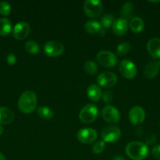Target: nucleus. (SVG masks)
Returning a JSON list of instances; mask_svg holds the SVG:
<instances>
[{
  "mask_svg": "<svg viewBox=\"0 0 160 160\" xmlns=\"http://www.w3.org/2000/svg\"><path fill=\"white\" fill-rule=\"evenodd\" d=\"M125 154L133 160H144L148 156V147L141 142H130L125 146Z\"/></svg>",
  "mask_w": 160,
  "mask_h": 160,
  "instance_id": "f257e3e1",
  "label": "nucleus"
},
{
  "mask_svg": "<svg viewBox=\"0 0 160 160\" xmlns=\"http://www.w3.org/2000/svg\"><path fill=\"white\" fill-rule=\"evenodd\" d=\"M18 108L22 112L28 114L32 112L37 106V96L32 91H25L18 100Z\"/></svg>",
  "mask_w": 160,
  "mask_h": 160,
  "instance_id": "f03ea898",
  "label": "nucleus"
},
{
  "mask_svg": "<svg viewBox=\"0 0 160 160\" xmlns=\"http://www.w3.org/2000/svg\"><path fill=\"white\" fill-rule=\"evenodd\" d=\"M98 116V109L93 104H87L80 110V120L85 123H91L97 119Z\"/></svg>",
  "mask_w": 160,
  "mask_h": 160,
  "instance_id": "7ed1b4c3",
  "label": "nucleus"
},
{
  "mask_svg": "<svg viewBox=\"0 0 160 160\" xmlns=\"http://www.w3.org/2000/svg\"><path fill=\"white\" fill-rule=\"evenodd\" d=\"M97 60L101 66L106 68L114 67L118 63V57L116 55L109 51H100L97 54Z\"/></svg>",
  "mask_w": 160,
  "mask_h": 160,
  "instance_id": "20e7f679",
  "label": "nucleus"
},
{
  "mask_svg": "<svg viewBox=\"0 0 160 160\" xmlns=\"http://www.w3.org/2000/svg\"><path fill=\"white\" fill-rule=\"evenodd\" d=\"M83 9L88 17L96 18L101 14L103 5L99 0H86L83 5Z\"/></svg>",
  "mask_w": 160,
  "mask_h": 160,
  "instance_id": "39448f33",
  "label": "nucleus"
},
{
  "mask_svg": "<svg viewBox=\"0 0 160 160\" xmlns=\"http://www.w3.org/2000/svg\"><path fill=\"white\" fill-rule=\"evenodd\" d=\"M117 80L118 78L115 73L111 71H105L102 72L97 76V82L100 87L110 88L115 85Z\"/></svg>",
  "mask_w": 160,
  "mask_h": 160,
  "instance_id": "423d86ee",
  "label": "nucleus"
},
{
  "mask_svg": "<svg viewBox=\"0 0 160 160\" xmlns=\"http://www.w3.org/2000/svg\"><path fill=\"white\" fill-rule=\"evenodd\" d=\"M43 50L46 56L50 57H57L63 54L64 52V46L58 41H50L44 45Z\"/></svg>",
  "mask_w": 160,
  "mask_h": 160,
  "instance_id": "0eeeda50",
  "label": "nucleus"
},
{
  "mask_svg": "<svg viewBox=\"0 0 160 160\" xmlns=\"http://www.w3.org/2000/svg\"><path fill=\"white\" fill-rule=\"evenodd\" d=\"M121 130L115 125H109L103 129L101 132L102 141L104 142H115L120 138Z\"/></svg>",
  "mask_w": 160,
  "mask_h": 160,
  "instance_id": "6e6552de",
  "label": "nucleus"
},
{
  "mask_svg": "<svg viewBox=\"0 0 160 160\" xmlns=\"http://www.w3.org/2000/svg\"><path fill=\"white\" fill-rule=\"evenodd\" d=\"M119 71L124 78L132 79L136 77L137 73V68L134 62L129 59H123L119 63Z\"/></svg>",
  "mask_w": 160,
  "mask_h": 160,
  "instance_id": "1a4fd4ad",
  "label": "nucleus"
},
{
  "mask_svg": "<svg viewBox=\"0 0 160 160\" xmlns=\"http://www.w3.org/2000/svg\"><path fill=\"white\" fill-rule=\"evenodd\" d=\"M101 115L104 120L109 123H117L120 120V112L112 106H106L102 109Z\"/></svg>",
  "mask_w": 160,
  "mask_h": 160,
  "instance_id": "9d476101",
  "label": "nucleus"
},
{
  "mask_svg": "<svg viewBox=\"0 0 160 160\" xmlns=\"http://www.w3.org/2000/svg\"><path fill=\"white\" fill-rule=\"evenodd\" d=\"M97 138V132L93 128H83L77 133V139L83 144H90Z\"/></svg>",
  "mask_w": 160,
  "mask_h": 160,
  "instance_id": "9b49d317",
  "label": "nucleus"
},
{
  "mask_svg": "<svg viewBox=\"0 0 160 160\" xmlns=\"http://www.w3.org/2000/svg\"><path fill=\"white\" fill-rule=\"evenodd\" d=\"M129 120L133 125H140L144 121L145 111L141 106H135L129 111Z\"/></svg>",
  "mask_w": 160,
  "mask_h": 160,
  "instance_id": "f8f14e48",
  "label": "nucleus"
},
{
  "mask_svg": "<svg viewBox=\"0 0 160 160\" xmlns=\"http://www.w3.org/2000/svg\"><path fill=\"white\" fill-rule=\"evenodd\" d=\"M31 28L27 22L20 21L16 23L13 30V36L17 40H24L30 34Z\"/></svg>",
  "mask_w": 160,
  "mask_h": 160,
  "instance_id": "ddd939ff",
  "label": "nucleus"
},
{
  "mask_svg": "<svg viewBox=\"0 0 160 160\" xmlns=\"http://www.w3.org/2000/svg\"><path fill=\"white\" fill-rule=\"evenodd\" d=\"M147 50L154 59H160V38H153L147 44Z\"/></svg>",
  "mask_w": 160,
  "mask_h": 160,
  "instance_id": "4468645a",
  "label": "nucleus"
},
{
  "mask_svg": "<svg viewBox=\"0 0 160 160\" xmlns=\"http://www.w3.org/2000/svg\"><path fill=\"white\" fill-rule=\"evenodd\" d=\"M111 28H112L113 32L115 34L119 36L124 35L127 32V31H128V21L125 19L120 17V18L115 20Z\"/></svg>",
  "mask_w": 160,
  "mask_h": 160,
  "instance_id": "2eb2a0df",
  "label": "nucleus"
},
{
  "mask_svg": "<svg viewBox=\"0 0 160 160\" xmlns=\"http://www.w3.org/2000/svg\"><path fill=\"white\" fill-rule=\"evenodd\" d=\"M160 68V60L159 61H152L146 65L144 68V74L147 79H152L155 78L159 71Z\"/></svg>",
  "mask_w": 160,
  "mask_h": 160,
  "instance_id": "dca6fc26",
  "label": "nucleus"
},
{
  "mask_svg": "<svg viewBox=\"0 0 160 160\" xmlns=\"http://www.w3.org/2000/svg\"><path fill=\"white\" fill-rule=\"evenodd\" d=\"M14 120V113L10 109L0 106V125H7Z\"/></svg>",
  "mask_w": 160,
  "mask_h": 160,
  "instance_id": "f3484780",
  "label": "nucleus"
},
{
  "mask_svg": "<svg viewBox=\"0 0 160 160\" xmlns=\"http://www.w3.org/2000/svg\"><path fill=\"white\" fill-rule=\"evenodd\" d=\"M87 96L91 101L97 102L102 97V92L97 84H90L86 90Z\"/></svg>",
  "mask_w": 160,
  "mask_h": 160,
  "instance_id": "a211bd4d",
  "label": "nucleus"
},
{
  "mask_svg": "<svg viewBox=\"0 0 160 160\" xmlns=\"http://www.w3.org/2000/svg\"><path fill=\"white\" fill-rule=\"evenodd\" d=\"M130 27L133 33H141L144 28V22L141 17H133L130 20Z\"/></svg>",
  "mask_w": 160,
  "mask_h": 160,
  "instance_id": "6ab92c4d",
  "label": "nucleus"
},
{
  "mask_svg": "<svg viewBox=\"0 0 160 160\" xmlns=\"http://www.w3.org/2000/svg\"><path fill=\"white\" fill-rule=\"evenodd\" d=\"M102 29L100 23L96 20H89L85 24V30L89 34H99Z\"/></svg>",
  "mask_w": 160,
  "mask_h": 160,
  "instance_id": "aec40b11",
  "label": "nucleus"
},
{
  "mask_svg": "<svg viewBox=\"0 0 160 160\" xmlns=\"http://www.w3.org/2000/svg\"><path fill=\"white\" fill-rule=\"evenodd\" d=\"M12 30V23L8 18L0 19V35L6 36L11 32Z\"/></svg>",
  "mask_w": 160,
  "mask_h": 160,
  "instance_id": "412c9836",
  "label": "nucleus"
},
{
  "mask_svg": "<svg viewBox=\"0 0 160 160\" xmlns=\"http://www.w3.org/2000/svg\"><path fill=\"white\" fill-rule=\"evenodd\" d=\"M37 112L40 118L45 120H50L53 117V110L50 107H47L45 106H39L37 109Z\"/></svg>",
  "mask_w": 160,
  "mask_h": 160,
  "instance_id": "4be33fe9",
  "label": "nucleus"
},
{
  "mask_svg": "<svg viewBox=\"0 0 160 160\" xmlns=\"http://www.w3.org/2000/svg\"><path fill=\"white\" fill-rule=\"evenodd\" d=\"M133 4L130 2H125L122 6V9H121V16H122V18L125 19H130L132 17V14L133 12Z\"/></svg>",
  "mask_w": 160,
  "mask_h": 160,
  "instance_id": "5701e85b",
  "label": "nucleus"
},
{
  "mask_svg": "<svg viewBox=\"0 0 160 160\" xmlns=\"http://www.w3.org/2000/svg\"><path fill=\"white\" fill-rule=\"evenodd\" d=\"M25 50L28 52V53L32 55L38 54L40 52V46L37 42L35 41H28L25 43L24 45Z\"/></svg>",
  "mask_w": 160,
  "mask_h": 160,
  "instance_id": "b1692460",
  "label": "nucleus"
},
{
  "mask_svg": "<svg viewBox=\"0 0 160 160\" xmlns=\"http://www.w3.org/2000/svg\"><path fill=\"white\" fill-rule=\"evenodd\" d=\"M113 23H114V16L111 14H106L100 20V24L103 29L109 28L110 27L112 26Z\"/></svg>",
  "mask_w": 160,
  "mask_h": 160,
  "instance_id": "393cba45",
  "label": "nucleus"
},
{
  "mask_svg": "<svg viewBox=\"0 0 160 160\" xmlns=\"http://www.w3.org/2000/svg\"><path fill=\"white\" fill-rule=\"evenodd\" d=\"M84 70L89 75H94L97 72V66L93 61L89 60L85 62Z\"/></svg>",
  "mask_w": 160,
  "mask_h": 160,
  "instance_id": "a878e982",
  "label": "nucleus"
},
{
  "mask_svg": "<svg viewBox=\"0 0 160 160\" xmlns=\"http://www.w3.org/2000/svg\"><path fill=\"white\" fill-rule=\"evenodd\" d=\"M130 48H131V47H130V45L129 42H121V43L118 45L117 48H116V51H117V53L119 56H122L127 54V53L130 52Z\"/></svg>",
  "mask_w": 160,
  "mask_h": 160,
  "instance_id": "bb28decb",
  "label": "nucleus"
},
{
  "mask_svg": "<svg viewBox=\"0 0 160 160\" xmlns=\"http://www.w3.org/2000/svg\"><path fill=\"white\" fill-rule=\"evenodd\" d=\"M11 12V6L6 1L0 2V14L3 16H9Z\"/></svg>",
  "mask_w": 160,
  "mask_h": 160,
  "instance_id": "cd10ccee",
  "label": "nucleus"
},
{
  "mask_svg": "<svg viewBox=\"0 0 160 160\" xmlns=\"http://www.w3.org/2000/svg\"><path fill=\"white\" fill-rule=\"evenodd\" d=\"M105 142L104 141H98L92 147V152L94 154H100L104 150Z\"/></svg>",
  "mask_w": 160,
  "mask_h": 160,
  "instance_id": "c85d7f7f",
  "label": "nucleus"
},
{
  "mask_svg": "<svg viewBox=\"0 0 160 160\" xmlns=\"http://www.w3.org/2000/svg\"><path fill=\"white\" fill-rule=\"evenodd\" d=\"M102 99H103L104 102L105 103H110L113 99V95L112 92L110 91H105L103 94H102Z\"/></svg>",
  "mask_w": 160,
  "mask_h": 160,
  "instance_id": "c756f323",
  "label": "nucleus"
},
{
  "mask_svg": "<svg viewBox=\"0 0 160 160\" xmlns=\"http://www.w3.org/2000/svg\"><path fill=\"white\" fill-rule=\"evenodd\" d=\"M152 155L154 158L160 160V145H157L152 148Z\"/></svg>",
  "mask_w": 160,
  "mask_h": 160,
  "instance_id": "7c9ffc66",
  "label": "nucleus"
},
{
  "mask_svg": "<svg viewBox=\"0 0 160 160\" xmlns=\"http://www.w3.org/2000/svg\"><path fill=\"white\" fill-rule=\"evenodd\" d=\"M16 61H17V57H16L15 55L13 53H9L7 56H6V62L9 65L13 66L16 63Z\"/></svg>",
  "mask_w": 160,
  "mask_h": 160,
  "instance_id": "2f4dec72",
  "label": "nucleus"
},
{
  "mask_svg": "<svg viewBox=\"0 0 160 160\" xmlns=\"http://www.w3.org/2000/svg\"><path fill=\"white\" fill-rule=\"evenodd\" d=\"M113 160H125L122 156H115L113 158Z\"/></svg>",
  "mask_w": 160,
  "mask_h": 160,
  "instance_id": "473e14b6",
  "label": "nucleus"
},
{
  "mask_svg": "<svg viewBox=\"0 0 160 160\" xmlns=\"http://www.w3.org/2000/svg\"><path fill=\"white\" fill-rule=\"evenodd\" d=\"M0 160H6V158H5L4 155L2 154L1 152H0Z\"/></svg>",
  "mask_w": 160,
  "mask_h": 160,
  "instance_id": "72a5a7b5",
  "label": "nucleus"
},
{
  "mask_svg": "<svg viewBox=\"0 0 160 160\" xmlns=\"http://www.w3.org/2000/svg\"><path fill=\"white\" fill-rule=\"evenodd\" d=\"M3 131H4V129H3V127L2 126V125H0V135H1V134H3Z\"/></svg>",
  "mask_w": 160,
  "mask_h": 160,
  "instance_id": "f704fd0d",
  "label": "nucleus"
}]
</instances>
